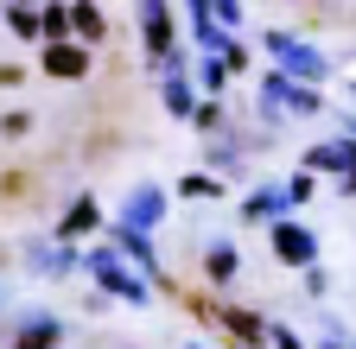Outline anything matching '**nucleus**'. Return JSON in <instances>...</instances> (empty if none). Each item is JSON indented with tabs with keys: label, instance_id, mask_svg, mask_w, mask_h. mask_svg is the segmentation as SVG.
Returning a JSON list of instances; mask_svg holds the SVG:
<instances>
[{
	"label": "nucleus",
	"instance_id": "6ab92c4d",
	"mask_svg": "<svg viewBox=\"0 0 356 349\" xmlns=\"http://www.w3.org/2000/svg\"><path fill=\"white\" fill-rule=\"evenodd\" d=\"M267 337H274V349H305V343H299L293 330H267Z\"/></svg>",
	"mask_w": 356,
	"mask_h": 349
},
{
	"label": "nucleus",
	"instance_id": "ddd939ff",
	"mask_svg": "<svg viewBox=\"0 0 356 349\" xmlns=\"http://www.w3.org/2000/svg\"><path fill=\"white\" fill-rule=\"evenodd\" d=\"M89 229H96V203H70V216H64V223H58V241H76V235H89Z\"/></svg>",
	"mask_w": 356,
	"mask_h": 349
},
{
	"label": "nucleus",
	"instance_id": "9b49d317",
	"mask_svg": "<svg viewBox=\"0 0 356 349\" xmlns=\"http://www.w3.org/2000/svg\"><path fill=\"white\" fill-rule=\"evenodd\" d=\"M204 273H210L216 286H229V280H236V248H229V241H210V248H204Z\"/></svg>",
	"mask_w": 356,
	"mask_h": 349
},
{
	"label": "nucleus",
	"instance_id": "4468645a",
	"mask_svg": "<svg viewBox=\"0 0 356 349\" xmlns=\"http://www.w3.org/2000/svg\"><path fill=\"white\" fill-rule=\"evenodd\" d=\"M70 26H76L83 45H96V38H102V13L89 7V0H76V7H70Z\"/></svg>",
	"mask_w": 356,
	"mask_h": 349
},
{
	"label": "nucleus",
	"instance_id": "39448f33",
	"mask_svg": "<svg viewBox=\"0 0 356 349\" xmlns=\"http://www.w3.org/2000/svg\"><path fill=\"white\" fill-rule=\"evenodd\" d=\"M44 70L64 76V83H76V76H89V51H83V45H64V38H58V45H44Z\"/></svg>",
	"mask_w": 356,
	"mask_h": 349
},
{
	"label": "nucleus",
	"instance_id": "423d86ee",
	"mask_svg": "<svg viewBox=\"0 0 356 349\" xmlns=\"http://www.w3.org/2000/svg\"><path fill=\"white\" fill-rule=\"evenodd\" d=\"M356 165V140H325L305 153V171H350Z\"/></svg>",
	"mask_w": 356,
	"mask_h": 349
},
{
	"label": "nucleus",
	"instance_id": "20e7f679",
	"mask_svg": "<svg viewBox=\"0 0 356 349\" xmlns=\"http://www.w3.org/2000/svg\"><path fill=\"white\" fill-rule=\"evenodd\" d=\"M140 38H147L153 58H172V13H165V0H140Z\"/></svg>",
	"mask_w": 356,
	"mask_h": 349
},
{
	"label": "nucleus",
	"instance_id": "aec40b11",
	"mask_svg": "<svg viewBox=\"0 0 356 349\" xmlns=\"http://www.w3.org/2000/svg\"><path fill=\"white\" fill-rule=\"evenodd\" d=\"M331 349H343V343H331Z\"/></svg>",
	"mask_w": 356,
	"mask_h": 349
},
{
	"label": "nucleus",
	"instance_id": "f3484780",
	"mask_svg": "<svg viewBox=\"0 0 356 349\" xmlns=\"http://www.w3.org/2000/svg\"><path fill=\"white\" fill-rule=\"evenodd\" d=\"M38 19H44V38H51V45H58V38L70 32V13H64V7H44Z\"/></svg>",
	"mask_w": 356,
	"mask_h": 349
},
{
	"label": "nucleus",
	"instance_id": "1a4fd4ad",
	"mask_svg": "<svg viewBox=\"0 0 356 349\" xmlns=\"http://www.w3.org/2000/svg\"><path fill=\"white\" fill-rule=\"evenodd\" d=\"M222 324H229L236 337H242V349H261V337H267V324L254 318V312H236V305H222V312H216Z\"/></svg>",
	"mask_w": 356,
	"mask_h": 349
},
{
	"label": "nucleus",
	"instance_id": "2eb2a0df",
	"mask_svg": "<svg viewBox=\"0 0 356 349\" xmlns=\"http://www.w3.org/2000/svg\"><path fill=\"white\" fill-rule=\"evenodd\" d=\"M280 203H293L286 191H254L248 203H242V216H248V223H254V216H280Z\"/></svg>",
	"mask_w": 356,
	"mask_h": 349
},
{
	"label": "nucleus",
	"instance_id": "f03ea898",
	"mask_svg": "<svg viewBox=\"0 0 356 349\" xmlns=\"http://www.w3.org/2000/svg\"><path fill=\"white\" fill-rule=\"evenodd\" d=\"M267 51L286 64V76H312V83L325 76V58L312 51V45H299V38H286V32H267Z\"/></svg>",
	"mask_w": 356,
	"mask_h": 349
},
{
	"label": "nucleus",
	"instance_id": "f257e3e1",
	"mask_svg": "<svg viewBox=\"0 0 356 349\" xmlns=\"http://www.w3.org/2000/svg\"><path fill=\"white\" fill-rule=\"evenodd\" d=\"M96 280H102L115 298H127V305H147V298H153V292H147V273H140V267H121L108 248L96 254Z\"/></svg>",
	"mask_w": 356,
	"mask_h": 349
},
{
	"label": "nucleus",
	"instance_id": "a211bd4d",
	"mask_svg": "<svg viewBox=\"0 0 356 349\" xmlns=\"http://www.w3.org/2000/svg\"><path fill=\"white\" fill-rule=\"evenodd\" d=\"M286 197H293V203H305V197H312V171H305V165H299V178L286 185Z\"/></svg>",
	"mask_w": 356,
	"mask_h": 349
},
{
	"label": "nucleus",
	"instance_id": "f8f14e48",
	"mask_svg": "<svg viewBox=\"0 0 356 349\" xmlns=\"http://www.w3.org/2000/svg\"><path fill=\"white\" fill-rule=\"evenodd\" d=\"M165 108H172V114H197V102H191V76L178 70V64L165 70Z\"/></svg>",
	"mask_w": 356,
	"mask_h": 349
},
{
	"label": "nucleus",
	"instance_id": "7ed1b4c3",
	"mask_svg": "<svg viewBox=\"0 0 356 349\" xmlns=\"http://www.w3.org/2000/svg\"><path fill=\"white\" fill-rule=\"evenodd\" d=\"M274 254L286 267H318V235L299 229V223H274Z\"/></svg>",
	"mask_w": 356,
	"mask_h": 349
},
{
	"label": "nucleus",
	"instance_id": "0eeeda50",
	"mask_svg": "<svg viewBox=\"0 0 356 349\" xmlns=\"http://www.w3.org/2000/svg\"><path fill=\"white\" fill-rule=\"evenodd\" d=\"M115 248H121V254H127L140 273H153V241H147L140 229H134V223H115Z\"/></svg>",
	"mask_w": 356,
	"mask_h": 349
},
{
	"label": "nucleus",
	"instance_id": "9d476101",
	"mask_svg": "<svg viewBox=\"0 0 356 349\" xmlns=\"http://www.w3.org/2000/svg\"><path fill=\"white\" fill-rule=\"evenodd\" d=\"M58 318H32V324H19V337H13V349H58Z\"/></svg>",
	"mask_w": 356,
	"mask_h": 349
},
{
	"label": "nucleus",
	"instance_id": "dca6fc26",
	"mask_svg": "<svg viewBox=\"0 0 356 349\" xmlns=\"http://www.w3.org/2000/svg\"><path fill=\"white\" fill-rule=\"evenodd\" d=\"M178 197H222V185L210 171H185V178H178Z\"/></svg>",
	"mask_w": 356,
	"mask_h": 349
},
{
	"label": "nucleus",
	"instance_id": "6e6552de",
	"mask_svg": "<svg viewBox=\"0 0 356 349\" xmlns=\"http://www.w3.org/2000/svg\"><path fill=\"white\" fill-rule=\"evenodd\" d=\"M159 216H165V197H159V191H134V197H127V210H121V223L147 229V223H159Z\"/></svg>",
	"mask_w": 356,
	"mask_h": 349
}]
</instances>
